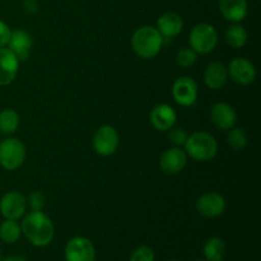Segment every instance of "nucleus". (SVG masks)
<instances>
[{
	"label": "nucleus",
	"mask_w": 261,
	"mask_h": 261,
	"mask_svg": "<svg viewBox=\"0 0 261 261\" xmlns=\"http://www.w3.org/2000/svg\"><path fill=\"white\" fill-rule=\"evenodd\" d=\"M22 234L35 247H45L53 242L55 227L50 217L42 211H31L23 216Z\"/></svg>",
	"instance_id": "1"
},
{
	"label": "nucleus",
	"mask_w": 261,
	"mask_h": 261,
	"mask_svg": "<svg viewBox=\"0 0 261 261\" xmlns=\"http://www.w3.org/2000/svg\"><path fill=\"white\" fill-rule=\"evenodd\" d=\"M163 40L158 30L153 25H143L138 28L132 37L134 53L142 59H153L160 54Z\"/></svg>",
	"instance_id": "2"
},
{
	"label": "nucleus",
	"mask_w": 261,
	"mask_h": 261,
	"mask_svg": "<svg viewBox=\"0 0 261 261\" xmlns=\"http://www.w3.org/2000/svg\"><path fill=\"white\" fill-rule=\"evenodd\" d=\"M185 152L188 157L199 162H206L213 160L218 153L217 139L206 132H196L189 135L185 143Z\"/></svg>",
	"instance_id": "3"
},
{
	"label": "nucleus",
	"mask_w": 261,
	"mask_h": 261,
	"mask_svg": "<svg viewBox=\"0 0 261 261\" xmlns=\"http://www.w3.org/2000/svg\"><path fill=\"white\" fill-rule=\"evenodd\" d=\"M190 47L196 54L205 55L212 53L218 43V33L216 28L209 23H199L191 30L189 36Z\"/></svg>",
	"instance_id": "4"
},
{
	"label": "nucleus",
	"mask_w": 261,
	"mask_h": 261,
	"mask_svg": "<svg viewBox=\"0 0 261 261\" xmlns=\"http://www.w3.org/2000/svg\"><path fill=\"white\" fill-rule=\"evenodd\" d=\"M25 161V147L17 138H7L0 143V166L8 171L18 170Z\"/></svg>",
	"instance_id": "5"
},
{
	"label": "nucleus",
	"mask_w": 261,
	"mask_h": 261,
	"mask_svg": "<svg viewBox=\"0 0 261 261\" xmlns=\"http://www.w3.org/2000/svg\"><path fill=\"white\" fill-rule=\"evenodd\" d=\"M119 133L111 125H103L98 127L93 135V148L97 154L102 157L114 154L119 148Z\"/></svg>",
	"instance_id": "6"
},
{
	"label": "nucleus",
	"mask_w": 261,
	"mask_h": 261,
	"mask_svg": "<svg viewBox=\"0 0 261 261\" xmlns=\"http://www.w3.org/2000/svg\"><path fill=\"white\" fill-rule=\"evenodd\" d=\"M64 257L65 261H96V249L91 240L75 236L65 245Z\"/></svg>",
	"instance_id": "7"
},
{
	"label": "nucleus",
	"mask_w": 261,
	"mask_h": 261,
	"mask_svg": "<svg viewBox=\"0 0 261 261\" xmlns=\"http://www.w3.org/2000/svg\"><path fill=\"white\" fill-rule=\"evenodd\" d=\"M27 211V198L19 191H8L0 199V213L4 219H18L22 218Z\"/></svg>",
	"instance_id": "8"
},
{
	"label": "nucleus",
	"mask_w": 261,
	"mask_h": 261,
	"mask_svg": "<svg viewBox=\"0 0 261 261\" xmlns=\"http://www.w3.org/2000/svg\"><path fill=\"white\" fill-rule=\"evenodd\" d=\"M172 96L180 106H193L198 99V84L190 76H180L172 86Z\"/></svg>",
	"instance_id": "9"
},
{
	"label": "nucleus",
	"mask_w": 261,
	"mask_h": 261,
	"mask_svg": "<svg viewBox=\"0 0 261 261\" xmlns=\"http://www.w3.org/2000/svg\"><path fill=\"white\" fill-rule=\"evenodd\" d=\"M228 76L239 86H249L256 79V69L254 64L245 58H234L229 63Z\"/></svg>",
	"instance_id": "10"
},
{
	"label": "nucleus",
	"mask_w": 261,
	"mask_h": 261,
	"mask_svg": "<svg viewBox=\"0 0 261 261\" xmlns=\"http://www.w3.org/2000/svg\"><path fill=\"white\" fill-rule=\"evenodd\" d=\"M226 209V200L223 196L216 191L203 194L196 200V211L205 218H217L222 216Z\"/></svg>",
	"instance_id": "11"
},
{
	"label": "nucleus",
	"mask_w": 261,
	"mask_h": 261,
	"mask_svg": "<svg viewBox=\"0 0 261 261\" xmlns=\"http://www.w3.org/2000/svg\"><path fill=\"white\" fill-rule=\"evenodd\" d=\"M188 154L180 147L170 148L162 153L160 158V167L167 175H176L185 168Z\"/></svg>",
	"instance_id": "12"
},
{
	"label": "nucleus",
	"mask_w": 261,
	"mask_h": 261,
	"mask_svg": "<svg viewBox=\"0 0 261 261\" xmlns=\"http://www.w3.org/2000/svg\"><path fill=\"white\" fill-rule=\"evenodd\" d=\"M211 120L214 126L219 130L232 129L237 122L236 110L226 102H218L211 110Z\"/></svg>",
	"instance_id": "13"
},
{
	"label": "nucleus",
	"mask_w": 261,
	"mask_h": 261,
	"mask_svg": "<svg viewBox=\"0 0 261 261\" xmlns=\"http://www.w3.org/2000/svg\"><path fill=\"white\" fill-rule=\"evenodd\" d=\"M177 115L176 111L167 103H160L152 109L149 114V121L155 130L168 132L175 126Z\"/></svg>",
	"instance_id": "14"
},
{
	"label": "nucleus",
	"mask_w": 261,
	"mask_h": 261,
	"mask_svg": "<svg viewBox=\"0 0 261 261\" xmlns=\"http://www.w3.org/2000/svg\"><path fill=\"white\" fill-rule=\"evenodd\" d=\"M33 38L30 32L24 30L12 31L8 48L14 54L19 61H24L30 58L31 48H32Z\"/></svg>",
	"instance_id": "15"
},
{
	"label": "nucleus",
	"mask_w": 261,
	"mask_h": 261,
	"mask_svg": "<svg viewBox=\"0 0 261 261\" xmlns=\"http://www.w3.org/2000/svg\"><path fill=\"white\" fill-rule=\"evenodd\" d=\"M19 60L9 48H0V86H8L15 79Z\"/></svg>",
	"instance_id": "16"
},
{
	"label": "nucleus",
	"mask_w": 261,
	"mask_h": 261,
	"mask_svg": "<svg viewBox=\"0 0 261 261\" xmlns=\"http://www.w3.org/2000/svg\"><path fill=\"white\" fill-rule=\"evenodd\" d=\"M219 10L227 20L240 23L247 17V0H218Z\"/></svg>",
	"instance_id": "17"
},
{
	"label": "nucleus",
	"mask_w": 261,
	"mask_h": 261,
	"mask_svg": "<svg viewBox=\"0 0 261 261\" xmlns=\"http://www.w3.org/2000/svg\"><path fill=\"white\" fill-rule=\"evenodd\" d=\"M184 22L182 18L175 12L163 13L157 19V30L162 35L163 38L176 37L182 31Z\"/></svg>",
	"instance_id": "18"
},
{
	"label": "nucleus",
	"mask_w": 261,
	"mask_h": 261,
	"mask_svg": "<svg viewBox=\"0 0 261 261\" xmlns=\"http://www.w3.org/2000/svg\"><path fill=\"white\" fill-rule=\"evenodd\" d=\"M228 81L227 66L221 61H213L204 71V82L211 89H221Z\"/></svg>",
	"instance_id": "19"
},
{
	"label": "nucleus",
	"mask_w": 261,
	"mask_h": 261,
	"mask_svg": "<svg viewBox=\"0 0 261 261\" xmlns=\"http://www.w3.org/2000/svg\"><path fill=\"white\" fill-rule=\"evenodd\" d=\"M203 252L206 261H223L226 256V244L219 237H211L204 244Z\"/></svg>",
	"instance_id": "20"
},
{
	"label": "nucleus",
	"mask_w": 261,
	"mask_h": 261,
	"mask_svg": "<svg viewBox=\"0 0 261 261\" xmlns=\"http://www.w3.org/2000/svg\"><path fill=\"white\" fill-rule=\"evenodd\" d=\"M22 237V228L18 221L14 219H4L0 224V239L5 244H15Z\"/></svg>",
	"instance_id": "21"
},
{
	"label": "nucleus",
	"mask_w": 261,
	"mask_h": 261,
	"mask_svg": "<svg viewBox=\"0 0 261 261\" xmlns=\"http://www.w3.org/2000/svg\"><path fill=\"white\" fill-rule=\"evenodd\" d=\"M224 38L232 48H241L247 42V32L244 25L234 23L227 28L224 32Z\"/></svg>",
	"instance_id": "22"
},
{
	"label": "nucleus",
	"mask_w": 261,
	"mask_h": 261,
	"mask_svg": "<svg viewBox=\"0 0 261 261\" xmlns=\"http://www.w3.org/2000/svg\"><path fill=\"white\" fill-rule=\"evenodd\" d=\"M19 126V115L12 109H5L0 112V133L13 134Z\"/></svg>",
	"instance_id": "23"
},
{
	"label": "nucleus",
	"mask_w": 261,
	"mask_h": 261,
	"mask_svg": "<svg viewBox=\"0 0 261 261\" xmlns=\"http://www.w3.org/2000/svg\"><path fill=\"white\" fill-rule=\"evenodd\" d=\"M228 144L232 149L234 150H242L247 147L249 144V135L245 132L242 127L233 126L232 129L228 130Z\"/></svg>",
	"instance_id": "24"
},
{
	"label": "nucleus",
	"mask_w": 261,
	"mask_h": 261,
	"mask_svg": "<svg viewBox=\"0 0 261 261\" xmlns=\"http://www.w3.org/2000/svg\"><path fill=\"white\" fill-rule=\"evenodd\" d=\"M196 58H198V54H196L193 48L184 47L177 53L176 63H177V65H180L181 68H190V66H193L194 64L196 63Z\"/></svg>",
	"instance_id": "25"
},
{
	"label": "nucleus",
	"mask_w": 261,
	"mask_h": 261,
	"mask_svg": "<svg viewBox=\"0 0 261 261\" xmlns=\"http://www.w3.org/2000/svg\"><path fill=\"white\" fill-rule=\"evenodd\" d=\"M154 251L149 246H139L132 252L129 261H154Z\"/></svg>",
	"instance_id": "26"
},
{
	"label": "nucleus",
	"mask_w": 261,
	"mask_h": 261,
	"mask_svg": "<svg viewBox=\"0 0 261 261\" xmlns=\"http://www.w3.org/2000/svg\"><path fill=\"white\" fill-rule=\"evenodd\" d=\"M188 133L181 129V127H171L168 130V140L172 144H175L176 147H184L186 140H188Z\"/></svg>",
	"instance_id": "27"
},
{
	"label": "nucleus",
	"mask_w": 261,
	"mask_h": 261,
	"mask_svg": "<svg viewBox=\"0 0 261 261\" xmlns=\"http://www.w3.org/2000/svg\"><path fill=\"white\" fill-rule=\"evenodd\" d=\"M27 204L30 205L31 211H42L46 204V198L40 191H33L30 194L27 199Z\"/></svg>",
	"instance_id": "28"
},
{
	"label": "nucleus",
	"mask_w": 261,
	"mask_h": 261,
	"mask_svg": "<svg viewBox=\"0 0 261 261\" xmlns=\"http://www.w3.org/2000/svg\"><path fill=\"white\" fill-rule=\"evenodd\" d=\"M10 35H12V30L9 28V25L3 22V20H0V48L7 47Z\"/></svg>",
	"instance_id": "29"
},
{
	"label": "nucleus",
	"mask_w": 261,
	"mask_h": 261,
	"mask_svg": "<svg viewBox=\"0 0 261 261\" xmlns=\"http://www.w3.org/2000/svg\"><path fill=\"white\" fill-rule=\"evenodd\" d=\"M24 8H25V12L31 13V14H33V13H36L38 10V5L36 4L35 0H25Z\"/></svg>",
	"instance_id": "30"
},
{
	"label": "nucleus",
	"mask_w": 261,
	"mask_h": 261,
	"mask_svg": "<svg viewBox=\"0 0 261 261\" xmlns=\"http://www.w3.org/2000/svg\"><path fill=\"white\" fill-rule=\"evenodd\" d=\"M2 261H27V259L23 257L22 255H9V256L2 259Z\"/></svg>",
	"instance_id": "31"
},
{
	"label": "nucleus",
	"mask_w": 261,
	"mask_h": 261,
	"mask_svg": "<svg viewBox=\"0 0 261 261\" xmlns=\"http://www.w3.org/2000/svg\"><path fill=\"white\" fill-rule=\"evenodd\" d=\"M2 259H3V257H2V251H0V261H2Z\"/></svg>",
	"instance_id": "32"
},
{
	"label": "nucleus",
	"mask_w": 261,
	"mask_h": 261,
	"mask_svg": "<svg viewBox=\"0 0 261 261\" xmlns=\"http://www.w3.org/2000/svg\"><path fill=\"white\" fill-rule=\"evenodd\" d=\"M195 261H206V260H195Z\"/></svg>",
	"instance_id": "33"
},
{
	"label": "nucleus",
	"mask_w": 261,
	"mask_h": 261,
	"mask_svg": "<svg viewBox=\"0 0 261 261\" xmlns=\"http://www.w3.org/2000/svg\"><path fill=\"white\" fill-rule=\"evenodd\" d=\"M170 261H178V260H170Z\"/></svg>",
	"instance_id": "34"
}]
</instances>
